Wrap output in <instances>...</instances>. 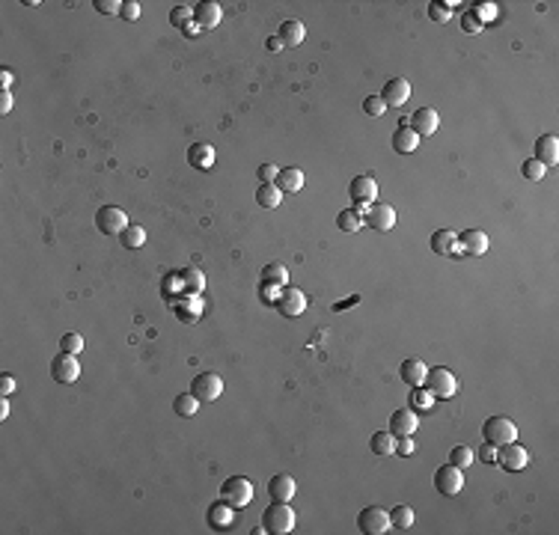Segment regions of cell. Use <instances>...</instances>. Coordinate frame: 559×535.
I'll return each instance as SVG.
<instances>
[{
  "mask_svg": "<svg viewBox=\"0 0 559 535\" xmlns=\"http://www.w3.org/2000/svg\"><path fill=\"white\" fill-rule=\"evenodd\" d=\"M262 529L274 532V535H286L295 529V511L289 503H280V499H271V506L262 511Z\"/></svg>",
  "mask_w": 559,
  "mask_h": 535,
  "instance_id": "1",
  "label": "cell"
},
{
  "mask_svg": "<svg viewBox=\"0 0 559 535\" xmlns=\"http://www.w3.org/2000/svg\"><path fill=\"white\" fill-rule=\"evenodd\" d=\"M253 497H256V488L250 479H244V476H229L227 482L220 485V499L229 503L232 509H247L253 503Z\"/></svg>",
  "mask_w": 559,
  "mask_h": 535,
  "instance_id": "2",
  "label": "cell"
},
{
  "mask_svg": "<svg viewBox=\"0 0 559 535\" xmlns=\"http://www.w3.org/2000/svg\"><path fill=\"white\" fill-rule=\"evenodd\" d=\"M422 387L431 393V398H452L458 393V381L450 369H443V366H434V369L426 372V381Z\"/></svg>",
  "mask_w": 559,
  "mask_h": 535,
  "instance_id": "3",
  "label": "cell"
},
{
  "mask_svg": "<svg viewBox=\"0 0 559 535\" xmlns=\"http://www.w3.org/2000/svg\"><path fill=\"white\" fill-rule=\"evenodd\" d=\"M482 437L494 446H506L512 440H518V426L509 417H488L482 426Z\"/></svg>",
  "mask_w": 559,
  "mask_h": 535,
  "instance_id": "4",
  "label": "cell"
},
{
  "mask_svg": "<svg viewBox=\"0 0 559 535\" xmlns=\"http://www.w3.org/2000/svg\"><path fill=\"white\" fill-rule=\"evenodd\" d=\"M128 226V215L116 206H102L95 211V229L102 232V235H122V229Z\"/></svg>",
  "mask_w": 559,
  "mask_h": 535,
  "instance_id": "5",
  "label": "cell"
},
{
  "mask_svg": "<svg viewBox=\"0 0 559 535\" xmlns=\"http://www.w3.org/2000/svg\"><path fill=\"white\" fill-rule=\"evenodd\" d=\"M357 529H360L363 535H384V532H390L393 527H390V515H387L384 509L366 506L360 515H357Z\"/></svg>",
  "mask_w": 559,
  "mask_h": 535,
  "instance_id": "6",
  "label": "cell"
},
{
  "mask_svg": "<svg viewBox=\"0 0 559 535\" xmlns=\"http://www.w3.org/2000/svg\"><path fill=\"white\" fill-rule=\"evenodd\" d=\"M274 307H277L280 316L298 318V316H304V309H307V297H304V292H300V288L286 286V288H280V295L274 297Z\"/></svg>",
  "mask_w": 559,
  "mask_h": 535,
  "instance_id": "7",
  "label": "cell"
},
{
  "mask_svg": "<svg viewBox=\"0 0 559 535\" xmlns=\"http://www.w3.org/2000/svg\"><path fill=\"white\" fill-rule=\"evenodd\" d=\"M396 208L393 206H387V203H372V206H366V211H363V223L366 226H372L375 232H390L396 226Z\"/></svg>",
  "mask_w": 559,
  "mask_h": 535,
  "instance_id": "8",
  "label": "cell"
},
{
  "mask_svg": "<svg viewBox=\"0 0 559 535\" xmlns=\"http://www.w3.org/2000/svg\"><path fill=\"white\" fill-rule=\"evenodd\" d=\"M51 378L57 384H75L81 378V363H77V354H66L60 351L51 360Z\"/></svg>",
  "mask_w": 559,
  "mask_h": 535,
  "instance_id": "9",
  "label": "cell"
},
{
  "mask_svg": "<svg viewBox=\"0 0 559 535\" xmlns=\"http://www.w3.org/2000/svg\"><path fill=\"white\" fill-rule=\"evenodd\" d=\"M349 196H351V203L354 206H372V203H378V182H375V176H369V173H360V176H354L351 178V185H349Z\"/></svg>",
  "mask_w": 559,
  "mask_h": 535,
  "instance_id": "10",
  "label": "cell"
},
{
  "mask_svg": "<svg viewBox=\"0 0 559 535\" xmlns=\"http://www.w3.org/2000/svg\"><path fill=\"white\" fill-rule=\"evenodd\" d=\"M461 485H464V476H461V470H458L455 464H441L438 470H434V488H438V494H443V497H455L458 490H461Z\"/></svg>",
  "mask_w": 559,
  "mask_h": 535,
  "instance_id": "11",
  "label": "cell"
},
{
  "mask_svg": "<svg viewBox=\"0 0 559 535\" xmlns=\"http://www.w3.org/2000/svg\"><path fill=\"white\" fill-rule=\"evenodd\" d=\"M497 464L503 467V470H509V473H518V470H523V467L530 464V452L523 449L518 440H512V443H506V446H500L497 449Z\"/></svg>",
  "mask_w": 559,
  "mask_h": 535,
  "instance_id": "12",
  "label": "cell"
},
{
  "mask_svg": "<svg viewBox=\"0 0 559 535\" xmlns=\"http://www.w3.org/2000/svg\"><path fill=\"white\" fill-rule=\"evenodd\" d=\"M191 393H194L199 401H215V398H220V393H223V378L215 375V372L197 375L194 381H191Z\"/></svg>",
  "mask_w": 559,
  "mask_h": 535,
  "instance_id": "13",
  "label": "cell"
},
{
  "mask_svg": "<svg viewBox=\"0 0 559 535\" xmlns=\"http://www.w3.org/2000/svg\"><path fill=\"white\" fill-rule=\"evenodd\" d=\"M408 125L413 128L417 137H431V134L438 131V125H441V116H438V110H434V107H417L411 114Z\"/></svg>",
  "mask_w": 559,
  "mask_h": 535,
  "instance_id": "14",
  "label": "cell"
},
{
  "mask_svg": "<svg viewBox=\"0 0 559 535\" xmlns=\"http://www.w3.org/2000/svg\"><path fill=\"white\" fill-rule=\"evenodd\" d=\"M411 98V84L405 81V77H390V81L384 84L381 89V102L387 107H401Z\"/></svg>",
  "mask_w": 559,
  "mask_h": 535,
  "instance_id": "15",
  "label": "cell"
},
{
  "mask_svg": "<svg viewBox=\"0 0 559 535\" xmlns=\"http://www.w3.org/2000/svg\"><path fill=\"white\" fill-rule=\"evenodd\" d=\"M220 18H223V9L215 0H203V3L194 6V24L199 30H215L220 24Z\"/></svg>",
  "mask_w": 559,
  "mask_h": 535,
  "instance_id": "16",
  "label": "cell"
},
{
  "mask_svg": "<svg viewBox=\"0 0 559 535\" xmlns=\"http://www.w3.org/2000/svg\"><path fill=\"white\" fill-rule=\"evenodd\" d=\"M298 494V485L289 473H277L271 482H268V497L280 499V503H292V497Z\"/></svg>",
  "mask_w": 559,
  "mask_h": 535,
  "instance_id": "17",
  "label": "cell"
},
{
  "mask_svg": "<svg viewBox=\"0 0 559 535\" xmlns=\"http://www.w3.org/2000/svg\"><path fill=\"white\" fill-rule=\"evenodd\" d=\"M458 250L467 256H485L488 253V235L482 229H467L458 235Z\"/></svg>",
  "mask_w": 559,
  "mask_h": 535,
  "instance_id": "18",
  "label": "cell"
},
{
  "mask_svg": "<svg viewBox=\"0 0 559 535\" xmlns=\"http://www.w3.org/2000/svg\"><path fill=\"white\" fill-rule=\"evenodd\" d=\"M417 426H420V417L413 410H393V417H390V434L393 437H411L417 431Z\"/></svg>",
  "mask_w": 559,
  "mask_h": 535,
  "instance_id": "19",
  "label": "cell"
},
{
  "mask_svg": "<svg viewBox=\"0 0 559 535\" xmlns=\"http://www.w3.org/2000/svg\"><path fill=\"white\" fill-rule=\"evenodd\" d=\"M286 283H289V271H286V265L271 262V265H265V268H262V288H265L268 295H274V292H280V288H286Z\"/></svg>",
  "mask_w": 559,
  "mask_h": 535,
  "instance_id": "20",
  "label": "cell"
},
{
  "mask_svg": "<svg viewBox=\"0 0 559 535\" xmlns=\"http://www.w3.org/2000/svg\"><path fill=\"white\" fill-rule=\"evenodd\" d=\"M535 161H542L544 166H556L559 164V140L553 134H542L539 140H535Z\"/></svg>",
  "mask_w": 559,
  "mask_h": 535,
  "instance_id": "21",
  "label": "cell"
},
{
  "mask_svg": "<svg viewBox=\"0 0 559 535\" xmlns=\"http://www.w3.org/2000/svg\"><path fill=\"white\" fill-rule=\"evenodd\" d=\"M426 372H429V366L422 363L420 357H408V360L399 366V378L408 387H422V381H426Z\"/></svg>",
  "mask_w": 559,
  "mask_h": 535,
  "instance_id": "22",
  "label": "cell"
},
{
  "mask_svg": "<svg viewBox=\"0 0 559 535\" xmlns=\"http://www.w3.org/2000/svg\"><path fill=\"white\" fill-rule=\"evenodd\" d=\"M187 164H191L194 170H211V166H215V146H211V143H194V146L187 149Z\"/></svg>",
  "mask_w": 559,
  "mask_h": 535,
  "instance_id": "23",
  "label": "cell"
},
{
  "mask_svg": "<svg viewBox=\"0 0 559 535\" xmlns=\"http://www.w3.org/2000/svg\"><path fill=\"white\" fill-rule=\"evenodd\" d=\"M232 509L229 503H215V506H208V515H206V520H208V527L211 529H217V532H227L229 527H232Z\"/></svg>",
  "mask_w": 559,
  "mask_h": 535,
  "instance_id": "24",
  "label": "cell"
},
{
  "mask_svg": "<svg viewBox=\"0 0 559 535\" xmlns=\"http://www.w3.org/2000/svg\"><path fill=\"white\" fill-rule=\"evenodd\" d=\"M178 283H182V295L199 297L206 292V274L199 271V268H185V271L178 274Z\"/></svg>",
  "mask_w": 559,
  "mask_h": 535,
  "instance_id": "25",
  "label": "cell"
},
{
  "mask_svg": "<svg viewBox=\"0 0 559 535\" xmlns=\"http://www.w3.org/2000/svg\"><path fill=\"white\" fill-rule=\"evenodd\" d=\"M417 146H420V137L413 134V128L408 122H401V125L393 131V149L401 155H411V152H417Z\"/></svg>",
  "mask_w": 559,
  "mask_h": 535,
  "instance_id": "26",
  "label": "cell"
},
{
  "mask_svg": "<svg viewBox=\"0 0 559 535\" xmlns=\"http://www.w3.org/2000/svg\"><path fill=\"white\" fill-rule=\"evenodd\" d=\"M274 185L283 194H298L300 187H304V170H298V166H286V170H280Z\"/></svg>",
  "mask_w": 559,
  "mask_h": 535,
  "instance_id": "27",
  "label": "cell"
},
{
  "mask_svg": "<svg viewBox=\"0 0 559 535\" xmlns=\"http://www.w3.org/2000/svg\"><path fill=\"white\" fill-rule=\"evenodd\" d=\"M277 36L283 45H289V48H295V45H300L307 39V27L300 24V21H280V30Z\"/></svg>",
  "mask_w": 559,
  "mask_h": 535,
  "instance_id": "28",
  "label": "cell"
},
{
  "mask_svg": "<svg viewBox=\"0 0 559 535\" xmlns=\"http://www.w3.org/2000/svg\"><path fill=\"white\" fill-rule=\"evenodd\" d=\"M431 250L438 253V256H452V253H458V235L452 229H438L431 235Z\"/></svg>",
  "mask_w": 559,
  "mask_h": 535,
  "instance_id": "29",
  "label": "cell"
},
{
  "mask_svg": "<svg viewBox=\"0 0 559 535\" xmlns=\"http://www.w3.org/2000/svg\"><path fill=\"white\" fill-rule=\"evenodd\" d=\"M369 449H372L378 458H390V455H396V437L390 431H375L372 440H369Z\"/></svg>",
  "mask_w": 559,
  "mask_h": 535,
  "instance_id": "30",
  "label": "cell"
},
{
  "mask_svg": "<svg viewBox=\"0 0 559 535\" xmlns=\"http://www.w3.org/2000/svg\"><path fill=\"white\" fill-rule=\"evenodd\" d=\"M173 312H176L178 321H197L199 312H203V304H199V297L185 295L182 304H173Z\"/></svg>",
  "mask_w": 559,
  "mask_h": 535,
  "instance_id": "31",
  "label": "cell"
},
{
  "mask_svg": "<svg viewBox=\"0 0 559 535\" xmlns=\"http://www.w3.org/2000/svg\"><path fill=\"white\" fill-rule=\"evenodd\" d=\"M119 244L125 250H140L143 244H146V229L137 226V223H128V226L122 229V235H119Z\"/></svg>",
  "mask_w": 559,
  "mask_h": 535,
  "instance_id": "32",
  "label": "cell"
},
{
  "mask_svg": "<svg viewBox=\"0 0 559 535\" xmlns=\"http://www.w3.org/2000/svg\"><path fill=\"white\" fill-rule=\"evenodd\" d=\"M256 203H259L262 208H277L280 203H283V191H280L277 185H259L256 187Z\"/></svg>",
  "mask_w": 559,
  "mask_h": 535,
  "instance_id": "33",
  "label": "cell"
},
{
  "mask_svg": "<svg viewBox=\"0 0 559 535\" xmlns=\"http://www.w3.org/2000/svg\"><path fill=\"white\" fill-rule=\"evenodd\" d=\"M387 515H390V527L393 529H411L413 527V509L405 503L393 506V511H387Z\"/></svg>",
  "mask_w": 559,
  "mask_h": 535,
  "instance_id": "34",
  "label": "cell"
},
{
  "mask_svg": "<svg viewBox=\"0 0 559 535\" xmlns=\"http://www.w3.org/2000/svg\"><path fill=\"white\" fill-rule=\"evenodd\" d=\"M337 226L342 232H357V229L363 226V215L357 208H342L339 215H337Z\"/></svg>",
  "mask_w": 559,
  "mask_h": 535,
  "instance_id": "35",
  "label": "cell"
},
{
  "mask_svg": "<svg viewBox=\"0 0 559 535\" xmlns=\"http://www.w3.org/2000/svg\"><path fill=\"white\" fill-rule=\"evenodd\" d=\"M197 408H199V398L194 393H182V396H176V401H173V410L178 417H194Z\"/></svg>",
  "mask_w": 559,
  "mask_h": 535,
  "instance_id": "36",
  "label": "cell"
},
{
  "mask_svg": "<svg viewBox=\"0 0 559 535\" xmlns=\"http://www.w3.org/2000/svg\"><path fill=\"white\" fill-rule=\"evenodd\" d=\"M476 461V452L470 449V446H455V449L450 452V464H455L458 470H464V467H470Z\"/></svg>",
  "mask_w": 559,
  "mask_h": 535,
  "instance_id": "37",
  "label": "cell"
},
{
  "mask_svg": "<svg viewBox=\"0 0 559 535\" xmlns=\"http://www.w3.org/2000/svg\"><path fill=\"white\" fill-rule=\"evenodd\" d=\"M170 24L185 30L187 24H194V6H173L170 9Z\"/></svg>",
  "mask_w": 559,
  "mask_h": 535,
  "instance_id": "38",
  "label": "cell"
},
{
  "mask_svg": "<svg viewBox=\"0 0 559 535\" xmlns=\"http://www.w3.org/2000/svg\"><path fill=\"white\" fill-rule=\"evenodd\" d=\"M521 173H523V178H530V182H542V178L547 176V166L542 161H535V158H527L521 164Z\"/></svg>",
  "mask_w": 559,
  "mask_h": 535,
  "instance_id": "39",
  "label": "cell"
},
{
  "mask_svg": "<svg viewBox=\"0 0 559 535\" xmlns=\"http://www.w3.org/2000/svg\"><path fill=\"white\" fill-rule=\"evenodd\" d=\"M452 6H458V3H441V0H431L429 3V18L438 21V24H446L450 15H452Z\"/></svg>",
  "mask_w": 559,
  "mask_h": 535,
  "instance_id": "40",
  "label": "cell"
},
{
  "mask_svg": "<svg viewBox=\"0 0 559 535\" xmlns=\"http://www.w3.org/2000/svg\"><path fill=\"white\" fill-rule=\"evenodd\" d=\"M431 393H429V389L426 387H411V405L413 408H420V410H429L431 408Z\"/></svg>",
  "mask_w": 559,
  "mask_h": 535,
  "instance_id": "41",
  "label": "cell"
},
{
  "mask_svg": "<svg viewBox=\"0 0 559 535\" xmlns=\"http://www.w3.org/2000/svg\"><path fill=\"white\" fill-rule=\"evenodd\" d=\"M81 348H84V339L77 336V333H63L60 351H66V354H81Z\"/></svg>",
  "mask_w": 559,
  "mask_h": 535,
  "instance_id": "42",
  "label": "cell"
},
{
  "mask_svg": "<svg viewBox=\"0 0 559 535\" xmlns=\"http://www.w3.org/2000/svg\"><path fill=\"white\" fill-rule=\"evenodd\" d=\"M363 110H366V114H369V116H375V119H378V116H384V110H387V104L381 102V95H369V98H366V102H363Z\"/></svg>",
  "mask_w": 559,
  "mask_h": 535,
  "instance_id": "43",
  "label": "cell"
},
{
  "mask_svg": "<svg viewBox=\"0 0 559 535\" xmlns=\"http://www.w3.org/2000/svg\"><path fill=\"white\" fill-rule=\"evenodd\" d=\"M473 452H476V458L482 461V464H494V461H497V446L488 443V440L479 446V449H473Z\"/></svg>",
  "mask_w": 559,
  "mask_h": 535,
  "instance_id": "44",
  "label": "cell"
},
{
  "mask_svg": "<svg viewBox=\"0 0 559 535\" xmlns=\"http://www.w3.org/2000/svg\"><path fill=\"white\" fill-rule=\"evenodd\" d=\"M93 6L98 9L102 15H114V13H122V3L119 0H93Z\"/></svg>",
  "mask_w": 559,
  "mask_h": 535,
  "instance_id": "45",
  "label": "cell"
},
{
  "mask_svg": "<svg viewBox=\"0 0 559 535\" xmlns=\"http://www.w3.org/2000/svg\"><path fill=\"white\" fill-rule=\"evenodd\" d=\"M461 30H464V33H473V36H476V33H482V21H479L473 13H467V15L461 18Z\"/></svg>",
  "mask_w": 559,
  "mask_h": 535,
  "instance_id": "46",
  "label": "cell"
},
{
  "mask_svg": "<svg viewBox=\"0 0 559 535\" xmlns=\"http://www.w3.org/2000/svg\"><path fill=\"white\" fill-rule=\"evenodd\" d=\"M277 176H280V166H274V164H262V166H259V178H262V185H274V182H277Z\"/></svg>",
  "mask_w": 559,
  "mask_h": 535,
  "instance_id": "47",
  "label": "cell"
},
{
  "mask_svg": "<svg viewBox=\"0 0 559 535\" xmlns=\"http://www.w3.org/2000/svg\"><path fill=\"white\" fill-rule=\"evenodd\" d=\"M125 21H137L140 18V3L137 0H128V3H122V13H119Z\"/></svg>",
  "mask_w": 559,
  "mask_h": 535,
  "instance_id": "48",
  "label": "cell"
},
{
  "mask_svg": "<svg viewBox=\"0 0 559 535\" xmlns=\"http://www.w3.org/2000/svg\"><path fill=\"white\" fill-rule=\"evenodd\" d=\"M396 455H401V458L413 455V440L411 437H396Z\"/></svg>",
  "mask_w": 559,
  "mask_h": 535,
  "instance_id": "49",
  "label": "cell"
},
{
  "mask_svg": "<svg viewBox=\"0 0 559 535\" xmlns=\"http://www.w3.org/2000/svg\"><path fill=\"white\" fill-rule=\"evenodd\" d=\"M473 15H476L479 21H485V18H491V15H497V6H494V3H476Z\"/></svg>",
  "mask_w": 559,
  "mask_h": 535,
  "instance_id": "50",
  "label": "cell"
},
{
  "mask_svg": "<svg viewBox=\"0 0 559 535\" xmlns=\"http://www.w3.org/2000/svg\"><path fill=\"white\" fill-rule=\"evenodd\" d=\"M15 393V378L13 375H0V396Z\"/></svg>",
  "mask_w": 559,
  "mask_h": 535,
  "instance_id": "51",
  "label": "cell"
},
{
  "mask_svg": "<svg viewBox=\"0 0 559 535\" xmlns=\"http://www.w3.org/2000/svg\"><path fill=\"white\" fill-rule=\"evenodd\" d=\"M9 110H13V93L0 89V114H9Z\"/></svg>",
  "mask_w": 559,
  "mask_h": 535,
  "instance_id": "52",
  "label": "cell"
},
{
  "mask_svg": "<svg viewBox=\"0 0 559 535\" xmlns=\"http://www.w3.org/2000/svg\"><path fill=\"white\" fill-rule=\"evenodd\" d=\"M265 48L271 51V54H277L280 48H283V42H280V36H277V33H274V36H268V39H265Z\"/></svg>",
  "mask_w": 559,
  "mask_h": 535,
  "instance_id": "53",
  "label": "cell"
},
{
  "mask_svg": "<svg viewBox=\"0 0 559 535\" xmlns=\"http://www.w3.org/2000/svg\"><path fill=\"white\" fill-rule=\"evenodd\" d=\"M357 300H360V295H354V297H345V300H339V304H337V307H333V309H337V312H342V309H349V307H354V304H357Z\"/></svg>",
  "mask_w": 559,
  "mask_h": 535,
  "instance_id": "54",
  "label": "cell"
},
{
  "mask_svg": "<svg viewBox=\"0 0 559 535\" xmlns=\"http://www.w3.org/2000/svg\"><path fill=\"white\" fill-rule=\"evenodd\" d=\"M13 81H15V77H13V72H9V69H3V72H0V86H3V89H9V86H13Z\"/></svg>",
  "mask_w": 559,
  "mask_h": 535,
  "instance_id": "55",
  "label": "cell"
},
{
  "mask_svg": "<svg viewBox=\"0 0 559 535\" xmlns=\"http://www.w3.org/2000/svg\"><path fill=\"white\" fill-rule=\"evenodd\" d=\"M9 417V401H6V396L0 398V419H6Z\"/></svg>",
  "mask_w": 559,
  "mask_h": 535,
  "instance_id": "56",
  "label": "cell"
},
{
  "mask_svg": "<svg viewBox=\"0 0 559 535\" xmlns=\"http://www.w3.org/2000/svg\"><path fill=\"white\" fill-rule=\"evenodd\" d=\"M185 33H187V36H197V33H199V27H197V24H187V27H185Z\"/></svg>",
  "mask_w": 559,
  "mask_h": 535,
  "instance_id": "57",
  "label": "cell"
}]
</instances>
